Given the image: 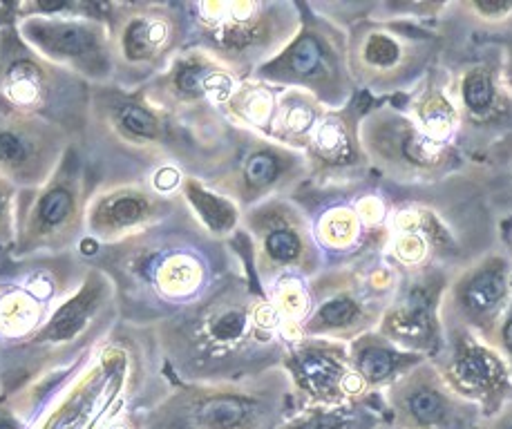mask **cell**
<instances>
[{"instance_id": "6da1fadb", "label": "cell", "mask_w": 512, "mask_h": 429, "mask_svg": "<svg viewBox=\"0 0 512 429\" xmlns=\"http://www.w3.org/2000/svg\"><path fill=\"white\" fill-rule=\"evenodd\" d=\"M79 253L115 284L121 322L132 327L175 318L246 266L233 242L213 237L188 206L121 242H83Z\"/></svg>"}, {"instance_id": "7a4b0ae2", "label": "cell", "mask_w": 512, "mask_h": 429, "mask_svg": "<svg viewBox=\"0 0 512 429\" xmlns=\"http://www.w3.org/2000/svg\"><path fill=\"white\" fill-rule=\"evenodd\" d=\"M150 329L159 356L177 383L260 376L282 367L289 347L298 340L246 266L195 307Z\"/></svg>"}, {"instance_id": "3957f363", "label": "cell", "mask_w": 512, "mask_h": 429, "mask_svg": "<svg viewBox=\"0 0 512 429\" xmlns=\"http://www.w3.org/2000/svg\"><path fill=\"white\" fill-rule=\"evenodd\" d=\"M392 202L383 262L398 278L454 275L499 246V217L470 170L434 186H392Z\"/></svg>"}, {"instance_id": "277c9868", "label": "cell", "mask_w": 512, "mask_h": 429, "mask_svg": "<svg viewBox=\"0 0 512 429\" xmlns=\"http://www.w3.org/2000/svg\"><path fill=\"white\" fill-rule=\"evenodd\" d=\"M90 195L119 181L150 179L166 168L188 175L193 137L184 121L155 108L139 90L92 85L88 126L77 143Z\"/></svg>"}, {"instance_id": "5b68a950", "label": "cell", "mask_w": 512, "mask_h": 429, "mask_svg": "<svg viewBox=\"0 0 512 429\" xmlns=\"http://www.w3.org/2000/svg\"><path fill=\"white\" fill-rule=\"evenodd\" d=\"M173 383L153 329L119 322L32 429H106L157 405Z\"/></svg>"}, {"instance_id": "8992f818", "label": "cell", "mask_w": 512, "mask_h": 429, "mask_svg": "<svg viewBox=\"0 0 512 429\" xmlns=\"http://www.w3.org/2000/svg\"><path fill=\"white\" fill-rule=\"evenodd\" d=\"M119 322L115 284L106 273L90 266L79 291L39 329L5 345V396L39 378L74 369L117 329Z\"/></svg>"}, {"instance_id": "52a82bcc", "label": "cell", "mask_w": 512, "mask_h": 429, "mask_svg": "<svg viewBox=\"0 0 512 429\" xmlns=\"http://www.w3.org/2000/svg\"><path fill=\"white\" fill-rule=\"evenodd\" d=\"M188 25L186 47L206 52L237 79L255 72L300 30V0H179Z\"/></svg>"}, {"instance_id": "ba28073f", "label": "cell", "mask_w": 512, "mask_h": 429, "mask_svg": "<svg viewBox=\"0 0 512 429\" xmlns=\"http://www.w3.org/2000/svg\"><path fill=\"white\" fill-rule=\"evenodd\" d=\"M296 412L282 367L224 383H173L141 414L139 429H278Z\"/></svg>"}, {"instance_id": "9c48e42d", "label": "cell", "mask_w": 512, "mask_h": 429, "mask_svg": "<svg viewBox=\"0 0 512 429\" xmlns=\"http://www.w3.org/2000/svg\"><path fill=\"white\" fill-rule=\"evenodd\" d=\"M291 197L309 219L325 269L383 260L394 211L387 181L369 175L343 186L305 184Z\"/></svg>"}, {"instance_id": "30bf717a", "label": "cell", "mask_w": 512, "mask_h": 429, "mask_svg": "<svg viewBox=\"0 0 512 429\" xmlns=\"http://www.w3.org/2000/svg\"><path fill=\"white\" fill-rule=\"evenodd\" d=\"M347 45L356 88L376 103L414 92L439 65L443 52L436 27L376 18L349 27Z\"/></svg>"}, {"instance_id": "8fae6325", "label": "cell", "mask_w": 512, "mask_h": 429, "mask_svg": "<svg viewBox=\"0 0 512 429\" xmlns=\"http://www.w3.org/2000/svg\"><path fill=\"white\" fill-rule=\"evenodd\" d=\"M439 68L461 119L459 150L472 164L512 132L504 45L443 47Z\"/></svg>"}, {"instance_id": "7c38bea8", "label": "cell", "mask_w": 512, "mask_h": 429, "mask_svg": "<svg viewBox=\"0 0 512 429\" xmlns=\"http://www.w3.org/2000/svg\"><path fill=\"white\" fill-rule=\"evenodd\" d=\"M195 179L244 213L269 199L291 197L309 181V166L300 150L229 123Z\"/></svg>"}, {"instance_id": "4fadbf2b", "label": "cell", "mask_w": 512, "mask_h": 429, "mask_svg": "<svg viewBox=\"0 0 512 429\" xmlns=\"http://www.w3.org/2000/svg\"><path fill=\"white\" fill-rule=\"evenodd\" d=\"M92 85L59 68L25 41L18 27L0 32V110L50 121L81 141Z\"/></svg>"}, {"instance_id": "5bb4252c", "label": "cell", "mask_w": 512, "mask_h": 429, "mask_svg": "<svg viewBox=\"0 0 512 429\" xmlns=\"http://www.w3.org/2000/svg\"><path fill=\"white\" fill-rule=\"evenodd\" d=\"M112 85L141 90L186 50L188 25L179 0H106Z\"/></svg>"}, {"instance_id": "9a60e30c", "label": "cell", "mask_w": 512, "mask_h": 429, "mask_svg": "<svg viewBox=\"0 0 512 429\" xmlns=\"http://www.w3.org/2000/svg\"><path fill=\"white\" fill-rule=\"evenodd\" d=\"M18 32L36 52L90 85L112 83L106 0H25Z\"/></svg>"}, {"instance_id": "2e32d148", "label": "cell", "mask_w": 512, "mask_h": 429, "mask_svg": "<svg viewBox=\"0 0 512 429\" xmlns=\"http://www.w3.org/2000/svg\"><path fill=\"white\" fill-rule=\"evenodd\" d=\"M88 199V173L74 143L45 184L18 193L16 237L5 253L12 257L77 253L85 242Z\"/></svg>"}, {"instance_id": "e0dca14e", "label": "cell", "mask_w": 512, "mask_h": 429, "mask_svg": "<svg viewBox=\"0 0 512 429\" xmlns=\"http://www.w3.org/2000/svg\"><path fill=\"white\" fill-rule=\"evenodd\" d=\"M233 246L267 295L289 280H314L325 269L314 231L293 197H276L242 213Z\"/></svg>"}, {"instance_id": "ac0fdd59", "label": "cell", "mask_w": 512, "mask_h": 429, "mask_svg": "<svg viewBox=\"0 0 512 429\" xmlns=\"http://www.w3.org/2000/svg\"><path fill=\"white\" fill-rule=\"evenodd\" d=\"M300 12L296 36L253 79L307 92L327 110L345 108L358 94L349 68L347 30L314 12L307 0H300Z\"/></svg>"}, {"instance_id": "d6986e66", "label": "cell", "mask_w": 512, "mask_h": 429, "mask_svg": "<svg viewBox=\"0 0 512 429\" xmlns=\"http://www.w3.org/2000/svg\"><path fill=\"white\" fill-rule=\"evenodd\" d=\"M360 141L372 173L398 188L434 186L470 168L459 148L423 135L394 101L374 103L365 112Z\"/></svg>"}, {"instance_id": "ffe728a7", "label": "cell", "mask_w": 512, "mask_h": 429, "mask_svg": "<svg viewBox=\"0 0 512 429\" xmlns=\"http://www.w3.org/2000/svg\"><path fill=\"white\" fill-rule=\"evenodd\" d=\"M398 286V275L383 260L363 266L322 269L309 280L311 307L300 338L352 342L378 329Z\"/></svg>"}, {"instance_id": "44dd1931", "label": "cell", "mask_w": 512, "mask_h": 429, "mask_svg": "<svg viewBox=\"0 0 512 429\" xmlns=\"http://www.w3.org/2000/svg\"><path fill=\"white\" fill-rule=\"evenodd\" d=\"M90 264L77 253L12 257L0 251V342L23 340L79 291Z\"/></svg>"}, {"instance_id": "7402d4cb", "label": "cell", "mask_w": 512, "mask_h": 429, "mask_svg": "<svg viewBox=\"0 0 512 429\" xmlns=\"http://www.w3.org/2000/svg\"><path fill=\"white\" fill-rule=\"evenodd\" d=\"M432 365L452 392L477 407L481 416L499 412L512 400V376L504 358L470 329L443 324V345Z\"/></svg>"}, {"instance_id": "603a6c76", "label": "cell", "mask_w": 512, "mask_h": 429, "mask_svg": "<svg viewBox=\"0 0 512 429\" xmlns=\"http://www.w3.org/2000/svg\"><path fill=\"white\" fill-rule=\"evenodd\" d=\"M182 193H164L150 179L119 181L94 190L85 208V242L115 244L182 211Z\"/></svg>"}, {"instance_id": "cb8c5ba5", "label": "cell", "mask_w": 512, "mask_h": 429, "mask_svg": "<svg viewBox=\"0 0 512 429\" xmlns=\"http://www.w3.org/2000/svg\"><path fill=\"white\" fill-rule=\"evenodd\" d=\"M282 369L291 380L296 409L336 407L372 396L356 376L347 342L298 338L284 356Z\"/></svg>"}, {"instance_id": "d4e9b609", "label": "cell", "mask_w": 512, "mask_h": 429, "mask_svg": "<svg viewBox=\"0 0 512 429\" xmlns=\"http://www.w3.org/2000/svg\"><path fill=\"white\" fill-rule=\"evenodd\" d=\"M240 79L206 52L186 50L139 92L175 119H197L220 112Z\"/></svg>"}, {"instance_id": "484cf974", "label": "cell", "mask_w": 512, "mask_h": 429, "mask_svg": "<svg viewBox=\"0 0 512 429\" xmlns=\"http://www.w3.org/2000/svg\"><path fill=\"white\" fill-rule=\"evenodd\" d=\"M510 298L512 260L497 246L452 275L441 302L443 324L486 338L504 316Z\"/></svg>"}, {"instance_id": "4316f807", "label": "cell", "mask_w": 512, "mask_h": 429, "mask_svg": "<svg viewBox=\"0 0 512 429\" xmlns=\"http://www.w3.org/2000/svg\"><path fill=\"white\" fill-rule=\"evenodd\" d=\"M385 421L403 429H472L479 409L459 398L432 360L407 371L381 394Z\"/></svg>"}, {"instance_id": "83f0119b", "label": "cell", "mask_w": 512, "mask_h": 429, "mask_svg": "<svg viewBox=\"0 0 512 429\" xmlns=\"http://www.w3.org/2000/svg\"><path fill=\"white\" fill-rule=\"evenodd\" d=\"M452 275L439 271L398 278L376 331L405 351L432 360L443 345L441 302Z\"/></svg>"}, {"instance_id": "f1b7e54d", "label": "cell", "mask_w": 512, "mask_h": 429, "mask_svg": "<svg viewBox=\"0 0 512 429\" xmlns=\"http://www.w3.org/2000/svg\"><path fill=\"white\" fill-rule=\"evenodd\" d=\"M374 103L367 94L358 92L349 106L325 112L302 150L309 166L307 184L343 186L374 175L360 141V121Z\"/></svg>"}, {"instance_id": "f546056e", "label": "cell", "mask_w": 512, "mask_h": 429, "mask_svg": "<svg viewBox=\"0 0 512 429\" xmlns=\"http://www.w3.org/2000/svg\"><path fill=\"white\" fill-rule=\"evenodd\" d=\"M74 143L68 130L50 121L0 110V175L18 190L45 184Z\"/></svg>"}, {"instance_id": "4dcf8cb0", "label": "cell", "mask_w": 512, "mask_h": 429, "mask_svg": "<svg viewBox=\"0 0 512 429\" xmlns=\"http://www.w3.org/2000/svg\"><path fill=\"white\" fill-rule=\"evenodd\" d=\"M436 32L443 47H506L512 43V0H445Z\"/></svg>"}, {"instance_id": "1f68e13d", "label": "cell", "mask_w": 512, "mask_h": 429, "mask_svg": "<svg viewBox=\"0 0 512 429\" xmlns=\"http://www.w3.org/2000/svg\"><path fill=\"white\" fill-rule=\"evenodd\" d=\"M394 103L416 123L423 135L443 143V146L459 148L461 119L439 65L425 76L419 88Z\"/></svg>"}, {"instance_id": "d6a6232c", "label": "cell", "mask_w": 512, "mask_h": 429, "mask_svg": "<svg viewBox=\"0 0 512 429\" xmlns=\"http://www.w3.org/2000/svg\"><path fill=\"white\" fill-rule=\"evenodd\" d=\"M349 358L367 394H383L407 371L428 360L394 345L376 329L349 342Z\"/></svg>"}, {"instance_id": "836d02e7", "label": "cell", "mask_w": 512, "mask_h": 429, "mask_svg": "<svg viewBox=\"0 0 512 429\" xmlns=\"http://www.w3.org/2000/svg\"><path fill=\"white\" fill-rule=\"evenodd\" d=\"M385 423L381 394L336 407H305L284 418L278 429H378Z\"/></svg>"}, {"instance_id": "e575fe53", "label": "cell", "mask_w": 512, "mask_h": 429, "mask_svg": "<svg viewBox=\"0 0 512 429\" xmlns=\"http://www.w3.org/2000/svg\"><path fill=\"white\" fill-rule=\"evenodd\" d=\"M327 108L311 94L293 88H280L278 108L267 139L293 150H305Z\"/></svg>"}, {"instance_id": "d590c367", "label": "cell", "mask_w": 512, "mask_h": 429, "mask_svg": "<svg viewBox=\"0 0 512 429\" xmlns=\"http://www.w3.org/2000/svg\"><path fill=\"white\" fill-rule=\"evenodd\" d=\"M280 88L260 79H244L220 108L222 117L235 128L267 137L278 108Z\"/></svg>"}, {"instance_id": "8d00e7d4", "label": "cell", "mask_w": 512, "mask_h": 429, "mask_svg": "<svg viewBox=\"0 0 512 429\" xmlns=\"http://www.w3.org/2000/svg\"><path fill=\"white\" fill-rule=\"evenodd\" d=\"M182 199L188 206V211L202 224L208 233L222 242H233L242 231V211L237 208L231 199L215 193L213 188H208L204 181L195 177H184Z\"/></svg>"}, {"instance_id": "74e56055", "label": "cell", "mask_w": 512, "mask_h": 429, "mask_svg": "<svg viewBox=\"0 0 512 429\" xmlns=\"http://www.w3.org/2000/svg\"><path fill=\"white\" fill-rule=\"evenodd\" d=\"M492 213L499 219L512 217V132L470 164Z\"/></svg>"}, {"instance_id": "f35d334b", "label": "cell", "mask_w": 512, "mask_h": 429, "mask_svg": "<svg viewBox=\"0 0 512 429\" xmlns=\"http://www.w3.org/2000/svg\"><path fill=\"white\" fill-rule=\"evenodd\" d=\"M18 190L12 181L0 175V251H7L16 237V199Z\"/></svg>"}, {"instance_id": "ab89813d", "label": "cell", "mask_w": 512, "mask_h": 429, "mask_svg": "<svg viewBox=\"0 0 512 429\" xmlns=\"http://www.w3.org/2000/svg\"><path fill=\"white\" fill-rule=\"evenodd\" d=\"M483 340H488L490 345L497 349V354L504 358L512 376V298H510L508 309L504 311V316L499 318L495 329H492Z\"/></svg>"}, {"instance_id": "60d3db41", "label": "cell", "mask_w": 512, "mask_h": 429, "mask_svg": "<svg viewBox=\"0 0 512 429\" xmlns=\"http://www.w3.org/2000/svg\"><path fill=\"white\" fill-rule=\"evenodd\" d=\"M25 18V0H0V32L18 27Z\"/></svg>"}, {"instance_id": "b9f144b4", "label": "cell", "mask_w": 512, "mask_h": 429, "mask_svg": "<svg viewBox=\"0 0 512 429\" xmlns=\"http://www.w3.org/2000/svg\"><path fill=\"white\" fill-rule=\"evenodd\" d=\"M472 429H512V400L490 416H479Z\"/></svg>"}, {"instance_id": "7bdbcfd3", "label": "cell", "mask_w": 512, "mask_h": 429, "mask_svg": "<svg viewBox=\"0 0 512 429\" xmlns=\"http://www.w3.org/2000/svg\"><path fill=\"white\" fill-rule=\"evenodd\" d=\"M499 246L512 260V217L499 219Z\"/></svg>"}, {"instance_id": "ee69618b", "label": "cell", "mask_w": 512, "mask_h": 429, "mask_svg": "<svg viewBox=\"0 0 512 429\" xmlns=\"http://www.w3.org/2000/svg\"><path fill=\"white\" fill-rule=\"evenodd\" d=\"M141 414L144 412H126L121 414L115 423H110L106 429H139Z\"/></svg>"}, {"instance_id": "f6af8a7d", "label": "cell", "mask_w": 512, "mask_h": 429, "mask_svg": "<svg viewBox=\"0 0 512 429\" xmlns=\"http://www.w3.org/2000/svg\"><path fill=\"white\" fill-rule=\"evenodd\" d=\"M5 396V345L0 342V400Z\"/></svg>"}, {"instance_id": "bcb514c9", "label": "cell", "mask_w": 512, "mask_h": 429, "mask_svg": "<svg viewBox=\"0 0 512 429\" xmlns=\"http://www.w3.org/2000/svg\"><path fill=\"white\" fill-rule=\"evenodd\" d=\"M506 81H508V88L512 94V43L506 45Z\"/></svg>"}, {"instance_id": "7dc6e473", "label": "cell", "mask_w": 512, "mask_h": 429, "mask_svg": "<svg viewBox=\"0 0 512 429\" xmlns=\"http://www.w3.org/2000/svg\"><path fill=\"white\" fill-rule=\"evenodd\" d=\"M378 429H403V427H396V425H392V423H383V425H378Z\"/></svg>"}]
</instances>
